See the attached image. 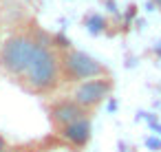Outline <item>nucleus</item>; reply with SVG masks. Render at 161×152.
Masks as SVG:
<instances>
[{
    "instance_id": "f257e3e1",
    "label": "nucleus",
    "mask_w": 161,
    "mask_h": 152,
    "mask_svg": "<svg viewBox=\"0 0 161 152\" xmlns=\"http://www.w3.org/2000/svg\"><path fill=\"white\" fill-rule=\"evenodd\" d=\"M62 57L53 46H40L33 53V60L27 68V73L22 75V84L31 90V93H53L60 82H62Z\"/></svg>"
},
{
    "instance_id": "f03ea898",
    "label": "nucleus",
    "mask_w": 161,
    "mask_h": 152,
    "mask_svg": "<svg viewBox=\"0 0 161 152\" xmlns=\"http://www.w3.org/2000/svg\"><path fill=\"white\" fill-rule=\"evenodd\" d=\"M38 44L31 33H11L0 49V68L11 77H20L27 73Z\"/></svg>"
},
{
    "instance_id": "7ed1b4c3",
    "label": "nucleus",
    "mask_w": 161,
    "mask_h": 152,
    "mask_svg": "<svg viewBox=\"0 0 161 152\" xmlns=\"http://www.w3.org/2000/svg\"><path fill=\"white\" fill-rule=\"evenodd\" d=\"M62 57V75L69 79V82H86V79H95V77H104L108 71L106 66L95 60L93 55H88L86 51H80V49H64L60 53Z\"/></svg>"
},
{
    "instance_id": "20e7f679",
    "label": "nucleus",
    "mask_w": 161,
    "mask_h": 152,
    "mask_svg": "<svg viewBox=\"0 0 161 152\" xmlns=\"http://www.w3.org/2000/svg\"><path fill=\"white\" fill-rule=\"evenodd\" d=\"M113 79L108 77V75H104V77H95V79H86V82H80V84H75V88H73V99L84 108V110H93V108H97V106H102L108 97H110V93H113Z\"/></svg>"
},
{
    "instance_id": "39448f33",
    "label": "nucleus",
    "mask_w": 161,
    "mask_h": 152,
    "mask_svg": "<svg viewBox=\"0 0 161 152\" xmlns=\"http://www.w3.org/2000/svg\"><path fill=\"white\" fill-rule=\"evenodd\" d=\"M47 112H49V121L53 123L55 132L62 130L69 123H75V121L88 117V110H84L73 97H62V99L51 101V106L47 108Z\"/></svg>"
},
{
    "instance_id": "423d86ee",
    "label": "nucleus",
    "mask_w": 161,
    "mask_h": 152,
    "mask_svg": "<svg viewBox=\"0 0 161 152\" xmlns=\"http://www.w3.org/2000/svg\"><path fill=\"white\" fill-rule=\"evenodd\" d=\"M58 134L62 137L64 143H69V145H73V148H84V145L91 141V137H93V123H91V117L64 126L62 130H58Z\"/></svg>"
},
{
    "instance_id": "0eeeda50",
    "label": "nucleus",
    "mask_w": 161,
    "mask_h": 152,
    "mask_svg": "<svg viewBox=\"0 0 161 152\" xmlns=\"http://www.w3.org/2000/svg\"><path fill=\"white\" fill-rule=\"evenodd\" d=\"M7 152H42V148L36 141H27V143H18V145H9Z\"/></svg>"
},
{
    "instance_id": "6e6552de",
    "label": "nucleus",
    "mask_w": 161,
    "mask_h": 152,
    "mask_svg": "<svg viewBox=\"0 0 161 152\" xmlns=\"http://www.w3.org/2000/svg\"><path fill=\"white\" fill-rule=\"evenodd\" d=\"M104 24H106V22H104V18H99V16H91V18L86 20V27H88L93 33H99V31L104 29Z\"/></svg>"
},
{
    "instance_id": "1a4fd4ad",
    "label": "nucleus",
    "mask_w": 161,
    "mask_h": 152,
    "mask_svg": "<svg viewBox=\"0 0 161 152\" xmlns=\"http://www.w3.org/2000/svg\"><path fill=\"white\" fill-rule=\"evenodd\" d=\"M146 143H148V148H152V150H161V141H159V139H148Z\"/></svg>"
},
{
    "instance_id": "9d476101",
    "label": "nucleus",
    "mask_w": 161,
    "mask_h": 152,
    "mask_svg": "<svg viewBox=\"0 0 161 152\" xmlns=\"http://www.w3.org/2000/svg\"><path fill=\"white\" fill-rule=\"evenodd\" d=\"M7 148H9V143H7L5 134H0V152H7Z\"/></svg>"
},
{
    "instance_id": "9b49d317",
    "label": "nucleus",
    "mask_w": 161,
    "mask_h": 152,
    "mask_svg": "<svg viewBox=\"0 0 161 152\" xmlns=\"http://www.w3.org/2000/svg\"><path fill=\"white\" fill-rule=\"evenodd\" d=\"M152 5H157V7L161 9V0H152Z\"/></svg>"
},
{
    "instance_id": "f8f14e48",
    "label": "nucleus",
    "mask_w": 161,
    "mask_h": 152,
    "mask_svg": "<svg viewBox=\"0 0 161 152\" xmlns=\"http://www.w3.org/2000/svg\"><path fill=\"white\" fill-rule=\"evenodd\" d=\"M0 49H3V40H0Z\"/></svg>"
}]
</instances>
